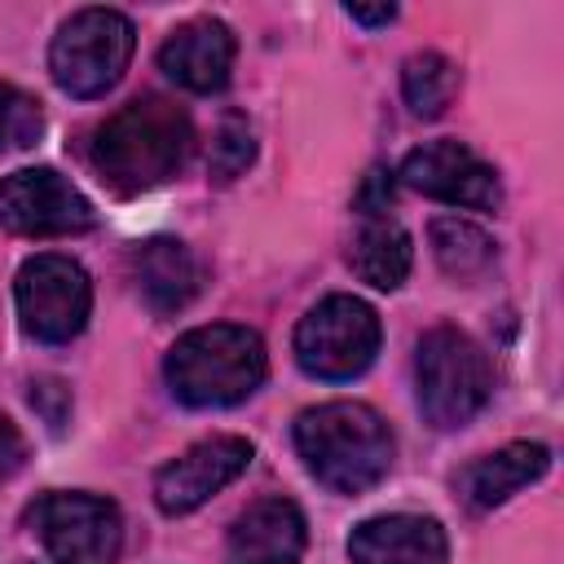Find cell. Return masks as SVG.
<instances>
[{"label":"cell","mask_w":564,"mask_h":564,"mask_svg":"<svg viewBox=\"0 0 564 564\" xmlns=\"http://www.w3.org/2000/svg\"><path fill=\"white\" fill-rule=\"evenodd\" d=\"M194 150V119L172 97H137L119 106L93 132V172L97 181L119 194L137 198L172 181Z\"/></svg>","instance_id":"6da1fadb"},{"label":"cell","mask_w":564,"mask_h":564,"mask_svg":"<svg viewBox=\"0 0 564 564\" xmlns=\"http://www.w3.org/2000/svg\"><path fill=\"white\" fill-rule=\"evenodd\" d=\"M295 449L330 494H366L392 467L397 441L383 414L366 401H322L295 419Z\"/></svg>","instance_id":"7a4b0ae2"},{"label":"cell","mask_w":564,"mask_h":564,"mask_svg":"<svg viewBox=\"0 0 564 564\" xmlns=\"http://www.w3.org/2000/svg\"><path fill=\"white\" fill-rule=\"evenodd\" d=\"M264 370H269L264 339L238 322H212V326L185 330L163 361V375L176 401L198 410L247 401L264 383Z\"/></svg>","instance_id":"3957f363"},{"label":"cell","mask_w":564,"mask_h":564,"mask_svg":"<svg viewBox=\"0 0 564 564\" xmlns=\"http://www.w3.org/2000/svg\"><path fill=\"white\" fill-rule=\"evenodd\" d=\"M414 388H419L423 419L449 432L471 423L485 410L494 392V366L485 348L458 326H432L414 352Z\"/></svg>","instance_id":"277c9868"},{"label":"cell","mask_w":564,"mask_h":564,"mask_svg":"<svg viewBox=\"0 0 564 564\" xmlns=\"http://www.w3.org/2000/svg\"><path fill=\"white\" fill-rule=\"evenodd\" d=\"M132 48H137V31L128 22V13L119 9H79L70 13L53 44H48V70H53V84L70 97H106L128 62H132Z\"/></svg>","instance_id":"5b68a950"},{"label":"cell","mask_w":564,"mask_h":564,"mask_svg":"<svg viewBox=\"0 0 564 564\" xmlns=\"http://www.w3.org/2000/svg\"><path fill=\"white\" fill-rule=\"evenodd\" d=\"M379 339H383V326L366 300L326 295L322 304H313L300 317L291 348H295V361L304 375L326 379V383H344V379H357L361 370H370Z\"/></svg>","instance_id":"8992f818"},{"label":"cell","mask_w":564,"mask_h":564,"mask_svg":"<svg viewBox=\"0 0 564 564\" xmlns=\"http://www.w3.org/2000/svg\"><path fill=\"white\" fill-rule=\"evenodd\" d=\"M26 524L57 564H115L123 546L119 507L101 494H40L26 511Z\"/></svg>","instance_id":"52a82bcc"},{"label":"cell","mask_w":564,"mask_h":564,"mask_svg":"<svg viewBox=\"0 0 564 564\" xmlns=\"http://www.w3.org/2000/svg\"><path fill=\"white\" fill-rule=\"evenodd\" d=\"M13 300H18V317L22 330L40 344H70L93 313V282L88 273L57 251L31 256L18 269L13 282Z\"/></svg>","instance_id":"ba28073f"},{"label":"cell","mask_w":564,"mask_h":564,"mask_svg":"<svg viewBox=\"0 0 564 564\" xmlns=\"http://www.w3.org/2000/svg\"><path fill=\"white\" fill-rule=\"evenodd\" d=\"M97 225L93 203L53 167H22L0 181V229L22 238H66Z\"/></svg>","instance_id":"9c48e42d"},{"label":"cell","mask_w":564,"mask_h":564,"mask_svg":"<svg viewBox=\"0 0 564 564\" xmlns=\"http://www.w3.org/2000/svg\"><path fill=\"white\" fill-rule=\"evenodd\" d=\"M397 176H401V185H410L436 203H449V207L494 212L502 203V181H498L494 163H485L471 145L454 141V137H441V141L410 150L401 159Z\"/></svg>","instance_id":"30bf717a"},{"label":"cell","mask_w":564,"mask_h":564,"mask_svg":"<svg viewBox=\"0 0 564 564\" xmlns=\"http://www.w3.org/2000/svg\"><path fill=\"white\" fill-rule=\"evenodd\" d=\"M251 441L247 436H207L189 445L181 458L163 463L154 476V502L163 516H185L203 507L212 494L234 485L251 467Z\"/></svg>","instance_id":"8fae6325"},{"label":"cell","mask_w":564,"mask_h":564,"mask_svg":"<svg viewBox=\"0 0 564 564\" xmlns=\"http://www.w3.org/2000/svg\"><path fill=\"white\" fill-rule=\"evenodd\" d=\"M304 542H308V524L291 498L282 494L256 498L229 524L225 564H300Z\"/></svg>","instance_id":"7c38bea8"},{"label":"cell","mask_w":564,"mask_h":564,"mask_svg":"<svg viewBox=\"0 0 564 564\" xmlns=\"http://www.w3.org/2000/svg\"><path fill=\"white\" fill-rule=\"evenodd\" d=\"M234 53H238V40L220 18H189L163 40L159 66L172 84L189 93H220L229 84Z\"/></svg>","instance_id":"4fadbf2b"},{"label":"cell","mask_w":564,"mask_h":564,"mask_svg":"<svg viewBox=\"0 0 564 564\" xmlns=\"http://www.w3.org/2000/svg\"><path fill=\"white\" fill-rule=\"evenodd\" d=\"M348 560L352 564H445L449 538L432 516H410V511L375 516L348 533Z\"/></svg>","instance_id":"5bb4252c"},{"label":"cell","mask_w":564,"mask_h":564,"mask_svg":"<svg viewBox=\"0 0 564 564\" xmlns=\"http://www.w3.org/2000/svg\"><path fill=\"white\" fill-rule=\"evenodd\" d=\"M546 467H551V449H546V445H538V441H511V445H502V449H494V454L471 458V463L454 476V485H458V494H463V502H467L471 511H494V507L507 502L516 489L542 480Z\"/></svg>","instance_id":"9a60e30c"},{"label":"cell","mask_w":564,"mask_h":564,"mask_svg":"<svg viewBox=\"0 0 564 564\" xmlns=\"http://www.w3.org/2000/svg\"><path fill=\"white\" fill-rule=\"evenodd\" d=\"M132 273H137L141 300L159 317L181 313L198 295V286H203V264H198V256L181 238H150V242H141L137 256H132Z\"/></svg>","instance_id":"2e32d148"},{"label":"cell","mask_w":564,"mask_h":564,"mask_svg":"<svg viewBox=\"0 0 564 564\" xmlns=\"http://www.w3.org/2000/svg\"><path fill=\"white\" fill-rule=\"evenodd\" d=\"M348 264L375 291H397L410 278L414 242H410V234L388 212L383 216H361V229H357L352 251H348Z\"/></svg>","instance_id":"e0dca14e"},{"label":"cell","mask_w":564,"mask_h":564,"mask_svg":"<svg viewBox=\"0 0 564 564\" xmlns=\"http://www.w3.org/2000/svg\"><path fill=\"white\" fill-rule=\"evenodd\" d=\"M427 234H432V256H436V264H441L449 278H458V282L480 278V273L498 260V242H494L480 225H471V220H463V216H436Z\"/></svg>","instance_id":"ac0fdd59"},{"label":"cell","mask_w":564,"mask_h":564,"mask_svg":"<svg viewBox=\"0 0 564 564\" xmlns=\"http://www.w3.org/2000/svg\"><path fill=\"white\" fill-rule=\"evenodd\" d=\"M454 93H458V66L445 53L423 48V53H410L401 62V97H405V106L419 119L445 115V106L454 101Z\"/></svg>","instance_id":"d6986e66"},{"label":"cell","mask_w":564,"mask_h":564,"mask_svg":"<svg viewBox=\"0 0 564 564\" xmlns=\"http://www.w3.org/2000/svg\"><path fill=\"white\" fill-rule=\"evenodd\" d=\"M44 132V106L18 84H0V154L31 150Z\"/></svg>","instance_id":"ffe728a7"},{"label":"cell","mask_w":564,"mask_h":564,"mask_svg":"<svg viewBox=\"0 0 564 564\" xmlns=\"http://www.w3.org/2000/svg\"><path fill=\"white\" fill-rule=\"evenodd\" d=\"M256 159V137L247 128L242 115H225L220 128H216V141H212V154H207V172L212 181H234L251 167Z\"/></svg>","instance_id":"44dd1931"},{"label":"cell","mask_w":564,"mask_h":564,"mask_svg":"<svg viewBox=\"0 0 564 564\" xmlns=\"http://www.w3.org/2000/svg\"><path fill=\"white\" fill-rule=\"evenodd\" d=\"M31 405L44 414V423L53 432H62L66 427V414H70V388L62 379H35L31 383Z\"/></svg>","instance_id":"7402d4cb"},{"label":"cell","mask_w":564,"mask_h":564,"mask_svg":"<svg viewBox=\"0 0 564 564\" xmlns=\"http://www.w3.org/2000/svg\"><path fill=\"white\" fill-rule=\"evenodd\" d=\"M357 216H383L388 207H392V172H383V167H370L366 176H361V189H357Z\"/></svg>","instance_id":"603a6c76"},{"label":"cell","mask_w":564,"mask_h":564,"mask_svg":"<svg viewBox=\"0 0 564 564\" xmlns=\"http://www.w3.org/2000/svg\"><path fill=\"white\" fill-rule=\"evenodd\" d=\"M22 463H26V436L18 432L13 419L0 414V480H9Z\"/></svg>","instance_id":"cb8c5ba5"},{"label":"cell","mask_w":564,"mask_h":564,"mask_svg":"<svg viewBox=\"0 0 564 564\" xmlns=\"http://www.w3.org/2000/svg\"><path fill=\"white\" fill-rule=\"evenodd\" d=\"M352 22H361V26H388L392 18H397V4H375V9H366V4H348L344 9Z\"/></svg>","instance_id":"d4e9b609"}]
</instances>
